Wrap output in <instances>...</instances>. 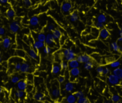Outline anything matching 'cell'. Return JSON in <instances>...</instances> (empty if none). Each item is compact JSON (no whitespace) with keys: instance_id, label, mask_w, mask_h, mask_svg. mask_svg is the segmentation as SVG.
<instances>
[{"instance_id":"44","label":"cell","mask_w":122,"mask_h":103,"mask_svg":"<svg viewBox=\"0 0 122 103\" xmlns=\"http://www.w3.org/2000/svg\"><path fill=\"white\" fill-rule=\"evenodd\" d=\"M27 82H31L32 83L33 81V75H32V74L29 73L28 74V75H27Z\"/></svg>"},{"instance_id":"39","label":"cell","mask_w":122,"mask_h":103,"mask_svg":"<svg viewBox=\"0 0 122 103\" xmlns=\"http://www.w3.org/2000/svg\"><path fill=\"white\" fill-rule=\"evenodd\" d=\"M20 81V77L17 76H13L11 79V82L13 83H17Z\"/></svg>"},{"instance_id":"46","label":"cell","mask_w":122,"mask_h":103,"mask_svg":"<svg viewBox=\"0 0 122 103\" xmlns=\"http://www.w3.org/2000/svg\"><path fill=\"white\" fill-rule=\"evenodd\" d=\"M104 70V67L102 66H99L98 67L97 69V72L98 74L100 75H102V73H103Z\"/></svg>"},{"instance_id":"33","label":"cell","mask_w":122,"mask_h":103,"mask_svg":"<svg viewBox=\"0 0 122 103\" xmlns=\"http://www.w3.org/2000/svg\"><path fill=\"white\" fill-rule=\"evenodd\" d=\"M120 64H121V63H120V61L116 60V61H114V62H112V63H110V66L111 67L116 69V68L119 67Z\"/></svg>"},{"instance_id":"36","label":"cell","mask_w":122,"mask_h":103,"mask_svg":"<svg viewBox=\"0 0 122 103\" xmlns=\"http://www.w3.org/2000/svg\"><path fill=\"white\" fill-rule=\"evenodd\" d=\"M74 95H75V97L78 99L80 98L83 97H84V93H83V92L82 91H78L74 93Z\"/></svg>"},{"instance_id":"18","label":"cell","mask_w":122,"mask_h":103,"mask_svg":"<svg viewBox=\"0 0 122 103\" xmlns=\"http://www.w3.org/2000/svg\"><path fill=\"white\" fill-rule=\"evenodd\" d=\"M66 103H76L77 101V98L75 97L73 94H69L64 100Z\"/></svg>"},{"instance_id":"20","label":"cell","mask_w":122,"mask_h":103,"mask_svg":"<svg viewBox=\"0 0 122 103\" xmlns=\"http://www.w3.org/2000/svg\"><path fill=\"white\" fill-rule=\"evenodd\" d=\"M75 89V86L72 82H68L64 85V89L68 93H71Z\"/></svg>"},{"instance_id":"56","label":"cell","mask_w":122,"mask_h":103,"mask_svg":"<svg viewBox=\"0 0 122 103\" xmlns=\"http://www.w3.org/2000/svg\"><path fill=\"white\" fill-rule=\"evenodd\" d=\"M119 47H120V52L122 53V42L121 43L120 45H119Z\"/></svg>"},{"instance_id":"54","label":"cell","mask_w":122,"mask_h":103,"mask_svg":"<svg viewBox=\"0 0 122 103\" xmlns=\"http://www.w3.org/2000/svg\"><path fill=\"white\" fill-rule=\"evenodd\" d=\"M119 35H120V36H122V26L121 27H120V29H119Z\"/></svg>"},{"instance_id":"48","label":"cell","mask_w":122,"mask_h":103,"mask_svg":"<svg viewBox=\"0 0 122 103\" xmlns=\"http://www.w3.org/2000/svg\"><path fill=\"white\" fill-rule=\"evenodd\" d=\"M110 69H108V67H105V68H104V70H103V73H102V75H107L110 73Z\"/></svg>"},{"instance_id":"3","label":"cell","mask_w":122,"mask_h":103,"mask_svg":"<svg viewBox=\"0 0 122 103\" xmlns=\"http://www.w3.org/2000/svg\"><path fill=\"white\" fill-rule=\"evenodd\" d=\"M45 44V45L50 46L51 48L55 47L57 46V42H56L52 33H48L46 35Z\"/></svg>"},{"instance_id":"37","label":"cell","mask_w":122,"mask_h":103,"mask_svg":"<svg viewBox=\"0 0 122 103\" xmlns=\"http://www.w3.org/2000/svg\"><path fill=\"white\" fill-rule=\"evenodd\" d=\"M76 103H89V101H88V100L86 98L83 97L77 99Z\"/></svg>"},{"instance_id":"25","label":"cell","mask_w":122,"mask_h":103,"mask_svg":"<svg viewBox=\"0 0 122 103\" xmlns=\"http://www.w3.org/2000/svg\"><path fill=\"white\" fill-rule=\"evenodd\" d=\"M37 41H39L43 42H45V39H46V35L43 32H41V33H38L36 35V36Z\"/></svg>"},{"instance_id":"6","label":"cell","mask_w":122,"mask_h":103,"mask_svg":"<svg viewBox=\"0 0 122 103\" xmlns=\"http://www.w3.org/2000/svg\"><path fill=\"white\" fill-rule=\"evenodd\" d=\"M80 73H81V71L78 67L70 69V70H69L70 82H75L79 75H80Z\"/></svg>"},{"instance_id":"45","label":"cell","mask_w":122,"mask_h":103,"mask_svg":"<svg viewBox=\"0 0 122 103\" xmlns=\"http://www.w3.org/2000/svg\"><path fill=\"white\" fill-rule=\"evenodd\" d=\"M33 86L32 85V84H29L28 85H27V88H26V92L27 93H30V92L32 91V90H33Z\"/></svg>"},{"instance_id":"60","label":"cell","mask_w":122,"mask_h":103,"mask_svg":"<svg viewBox=\"0 0 122 103\" xmlns=\"http://www.w3.org/2000/svg\"><path fill=\"white\" fill-rule=\"evenodd\" d=\"M15 0H9L10 2H13V1H14Z\"/></svg>"},{"instance_id":"7","label":"cell","mask_w":122,"mask_h":103,"mask_svg":"<svg viewBox=\"0 0 122 103\" xmlns=\"http://www.w3.org/2000/svg\"><path fill=\"white\" fill-rule=\"evenodd\" d=\"M20 28V24L17 21H13L10 24L9 29L12 33H17L19 31Z\"/></svg>"},{"instance_id":"40","label":"cell","mask_w":122,"mask_h":103,"mask_svg":"<svg viewBox=\"0 0 122 103\" xmlns=\"http://www.w3.org/2000/svg\"><path fill=\"white\" fill-rule=\"evenodd\" d=\"M43 51H44V52L45 54H49L51 52V48L50 47V46L46 45V46H45L44 47Z\"/></svg>"},{"instance_id":"15","label":"cell","mask_w":122,"mask_h":103,"mask_svg":"<svg viewBox=\"0 0 122 103\" xmlns=\"http://www.w3.org/2000/svg\"><path fill=\"white\" fill-rule=\"evenodd\" d=\"M27 87V82L25 80H20L17 83V87L18 89L22 91H25Z\"/></svg>"},{"instance_id":"22","label":"cell","mask_w":122,"mask_h":103,"mask_svg":"<svg viewBox=\"0 0 122 103\" xmlns=\"http://www.w3.org/2000/svg\"><path fill=\"white\" fill-rule=\"evenodd\" d=\"M61 68L60 64H57V63H55L53 64L52 67V70H51V72L52 73L54 74V75H57L58 74L61 72Z\"/></svg>"},{"instance_id":"32","label":"cell","mask_w":122,"mask_h":103,"mask_svg":"<svg viewBox=\"0 0 122 103\" xmlns=\"http://www.w3.org/2000/svg\"><path fill=\"white\" fill-rule=\"evenodd\" d=\"M15 56H18L21 58H25L26 56V52L22 50H15Z\"/></svg>"},{"instance_id":"47","label":"cell","mask_w":122,"mask_h":103,"mask_svg":"<svg viewBox=\"0 0 122 103\" xmlns=\"http://www.w3.org/2000/svg\"><path fill=\"white\" fill-rule=\"evenodd\" d=\"M64 81H65V77L63 76H60L58 79V83L62 84L63 83H64Z\"/></svg>"},{"instance_id":"34","label":"cell","mask_w":122,"mask_h":103,"mask_svg":"<svg viewBox=\"0 0 122 103\" xmlns=\"http://www.w3.org/2000/svg\"><path fill=\"white\" fill-rule=\"evenodd\" d=\"M93 67V63L91 61L86 62L84 64V68L87 70H89Z\"/></svg>"},{"instance_id":"14","label":"cell","mask_w":122,"mask_h":103,"mask_svg":"<svg viewBox=\"0 0 122 103\" xmlns=\"http://www.w3.org/2000/svg\"><path fill=\"white\" fill-rule=\"evenodd\" d=\"M32 46H33V48L34 50H35L36 51H38L40 49L44 48L45 46V42H41L36 40L34 42Z\"/></svg>"},{"instance_id":"28","label":"cell","mask_w":122,"mask_h":103,"mask_svg":"<svg viewBox=\"0 0 122 103\" xmlns=\"http://www.w3.org/2000/svg\"><path fill=\"white\" fill-rule=\"evenodd\" d=\"M91 33L93 36V37L95 38H98V37H99V34H100V29L97 28L96 27H92L91 29Z\"/></svg>"},{"instance_id":"63","label":"cell","mask_w":122,"mask_h":103,"mask_svg":"<svg viewBox=\"0 0 122 103\" xmlns=\"http://www.w3.org/2000/svg\"><path fill=\"white\" fill-rule=\"evenodd\" d=\"M54 103H59V102H55Z\"/></svg>"},{"instance_id":"50","label":"cell","mask_w":122,"mask_h":103,"mask_svg":"<svg viewBox=\"0 0 122 103\" xmlns=\"http://www.w3.org/2000/svg\"><path fill=\"white\" fill-rule=\"evenodd\" d=\"M65 41H66V38H65V37L64 36H61V38L60 39V45H63V44H64V42H65Z\"/></svg>"},{"instance_id":"35","label":"cell","mask_w":122,"mask_h":103,"mask_svg":"<svg viewBox=\"0 0 122 103\" xmlns=\"http://www.w3.org/2000/svg\"><path fill=\"white\" fill-rule=\"evenodd\" d=\"M60 66L61 68L63 70H66L68 67H69V64L66 61H63L61 63H60Z\"/></svg>"},{"instance_id":"59","label":"cell","mask_w":122,"mask_h":103,"mask_svg":"<svg viewBox=\"0 0 122 103\" xmlns=\"http://www.w3.org/2000/svg\"><path fill=\"white\" fill-rule=\"evenodd\" d=\"M32 1H35V2H38V1H40V0H32Z\"/></svg>"},{"instance_id":"21","label":"cell","mask_w":122,"mask_h":103,"mask_svg":"<svg viewBox=\"0 0 122 103\" xmlns=\"http://www.w3.org/2000/svg\"><path fill=\"white\" fill-rule=\"evenodd\" d=\"M79 62L75 58V59L72 60L71 61H69L68 62L69 64V67L70 69H73V68H77L79 66Z\"/></svg>"},{"instance_id":"58","label":"cell","mask_w":122,"mask_h":103,"mask_svg":"<svg viewBox=\"0 0 122 103\" xmlns=\"http://www.w3.org/2000/svg\"><path fill=\"white\" fill-rule=\"evenodd\" d=\"M1 62H2V57H1V56H0V64L1 63Z\"/></svg>"},{"instance_id":"8","label":"cell","mask_w":122,"mask_h":103,"mask_svg":"<svg viewBox=\"0 0 122 103\" xmlns=\"http://www.w3.org/2000/svg\"><path fill=\"white\" fill-rule=\"evenodd\" d=\"M110 32L107 28L104 27L100 30V34H99V38L102 40H106L109 37Z\"/></svg>"},{"instance_id":"51","label":"cell","mask_w":122,"mask_h":103,"mask_svg":"<svg viewBox=\"0 0 122 103\" xmlns=\"http://www.w3.org/2000/svg\"><path fill=\"white\" fill-rule=\"evenodd\" d=\"M9 2V0H0V4H7Z\"/></svg>"},{"instance_id":"43","label":"cell","mask_w":122,"mask_h":103,"mask_svg":"<svg viewBox=\"0 0 122 103\" xmlns=\"http://www.w3.org/2000/svg\"><path fill=\"white\" fill-rule=\"evenodd\" d=\"M21 64H22V63H17L14 64V70L16 72L20 71V69H21Z\"/></svg>"},{"instance_id":"24","label":"cell","mask_w":122,"mask_h":103,"mask_svg":"<svg viewBox=\"0 0 122 103\" xmlns=\"http://www.w3.org/2000/svg\"><path fill=\"white\" fill-rule=\"evenodd\" d=\"M97 21H98V22L104 23H106L107 21V18L106 14H103V13H101V14H100L98 15L97 18Z\"/></svg>"},{"instance_id":"13","label":"cell","mask_w":122,"mask_h":103,"mask_svg":"<svg viewBox=\"0 0 122 103\" xmlns=\"http://www.w3.org/2000/svg\"><path fill=\"white\" fill-rule=\"evenodd\" d=\"M23 58L19 57L18 56H14L12 57L8 60V63L9 64H15L17 63H23Z\"/></svg>"},{"instance_id":"55","label":"cell","mask_w":122,"mask_h":103,"mask_svg":"<svg viewBox=\"0 0 122 103\" xmlns=\"http://www.w3.org/2000/svg\"><path fill=\"white\" fill-rule=\"evenodd\" d=\"M103 103H113L112 101L111 100H106L104 101Z\"/></svg>"},{"instance_id":"64","label":"cell","mask_w":122,"mask_h":103,"mask_svg":"<svg viewBox=\"0 0 122 103\" xmlns=\"http://www.w3.org/2000/svg\"><path fill=\"white\" fill-rule=\"evenodd\" d=\"M1 53V50H0V54Z\"/></svg>"},{"instance_id":"19","label":"cell","mask_w":122,"mask_h":103,"mask_svg":"<svg viewBox=\"0 0 122 103\" xmlns=\"http://www.w3.org/2000/svg\"><path fill=\"white\" fill-rule=\"evenodd\" d=\"M11 40L9 37H5L2 40V46L4 48H9L10 46H11Z\"/></svg>"},{"instance_id":"27","label":"cell","mask_w":122,"mask_h":103,"mask_svg":"<svg viewBox=\"0 0 122 103\" xmlns=\"http://www.w3.org/2000/svg\"><path fill=\"white\" fill-rule=\"evenodd\" d=\"M110 47L112 50L114 52H120V47H119V45L117 42H112L110 44Z\"/></svg>"},{"instance_id":"42","label":"cell","mask_w":122,"mask_h":103,"mask_svg":"<svg viewBox=\"0 0 122 103\" xmlns=\"http://www.w3.org/2000/svg\"><path fill=\"white\" fill-rule=\"evenodd\" d=\"M95 26L97 28H98V29H100V30L104 27V23H100V22H98V21H97V22L95 23Z\"/></svg>"},{"instance_id":"2","label":"cell","mask_w":122,"mask_h":103,"mask_svg":"<svg viewBox=\"0 0 122 103\" xmlns=\"http://www.w3.org/2000/svg\"><path fill=\"white\" fill-rule=\"evenodd\" d=\"M62 54H63V56L65 60L67 61V62L76 58V54L75 53V51L71 48H68L63 50Z\"/></svg>"},{"instance_id":"16","label":"cell","mask_w":122,"mask_h":103,"mask_svg":"<svg viewBox=\"0 0 122 103\" xmlns=\"http://www.w3.org/2000/svg\"><path fill=\"white\" fill-rule=\"evenodd\" d=\"M52 33L54 38L55 40H56V42H57V41L59 42L60 39L62 35L61 32L60 31V30H59L58 29H56L52 32Z\"/></svg>"},{"instance_id":"31","label":"cell","mask_w":122,"mask_h":103,"mask_svg":"<svg viewBox=\"0 0 122 103\" xmlns=\"http://www.w3.org/2000/svg\"><path fill=\"white\" fill-rule=\"evenodd\" d=\"M25 95H26V93L25 92V91L18 89L15 93V96L18 98H21L24 97Z\"/></svg>"},{"instance_id":"41","label":"cell","mask_w":122,"mask_h":103,"mask_svg":"<svg viewBox=\"0 0 122 103\" xmlns=\"http://www.w3.org/2000/svg\"><path fill=\"white\" fill-rule=\"evenodd\" d=\"M23 4L26 7H30L32 5V0H23Z\"/></svg>"},{"instance_id":"57","label":"cell","mask_w":122,"mask_h":103,"mask_svg":"<svg viewBox=\"0 0 122 103\" xmlns=\"http://www.w3.org/2000/svg\"><path fill=\"white\" fill-rule=\"evenodd\" d=\"M2 88H1V87H0V94L2 93Z\"/></svg>"},{"instance_id":"4","label":"cell","mask_w":122,"mask_h":103,"mask_svg":"<svg viewBox=\"0 0 122 103\" xmlns=\"http://www.w3.org/2000/svg\"><path fill=\"white\" fill-rule=\"evenodd\" d=\"M73 5L71 4V2L69 1H64L61 4V11L64 14H68L71 10H72Z\"/></svg>"},{"instance_id":"9","label":"cell","mask_w":122,"mask_h":103,"mask_svg":"<svg viewBox=\"0 0 122 103\" xmlns=\"http://www.w3.org/2000/svg\"><path fill=\"white\" fill-rule=\"evenodd\" d=\"M31 66L28 63L23 62L21 64V69L20 72L23 73H31Z\"/></svg>"},{"instance_id":"29","label":"cell","mask_w":122,"mask_h":103,"mask_svg":"<svg viewBox=\"0 0 122 103\" xmlns=\"http://www.w3.org/2000/svg\"><path fill=\"white\" fill-rule=\"evenodd\" d=\"M79 19V15L77 13L76 11L73 12L70 14V21L72 22H75V21H77Z\"/></svg>"},{"instance_id":"61","label":"cell","mask_w":122,"mask_h":103,"mask_svg":"<svg viewBox=\"0 0 122 103\" xmlns=\"http://www.w3.org/2000/svg\"><path fill=\"white\" fill-rule=\"evenodd\" d=\"M122 103V101H119V102H117V103Z\"/></svg>"},{"instance_id":"1","label":"cell","mask_w":122,"mask_h":103,"mask_svg":"<svg viewBox=\"0 0 122 103\" xmlns=\"http://www.w3.org/2000/svg\"><path fill=\"white\" fill-rule=\"evenodd\" d=\"M61 95V91L60 89L59 85L58 82H56L51 86L50 90V95L53 100H56L60 97Z\"/></svg>"},{"instance_id":"49","label":"cell","mask_w":122,"mask_h":103,"mask_svg":"<svg viewBox=\"0 0 122 103\" xmlns=\"http://www.w3.org/2000/svg\"><path fill=\"white\" fill-rule=\"evenodd\" d=\"M5 33V30L3 27H0V36L4 35Z\"/></svg>"},{"instance_id":"53","label":"cell","mask_w":122,"mask_h":103,"mask_svg":"<svg viewBox=\"0 0 122 103\" xmlns=\"http://www.w3.org/2000/svg\"><path fill=\"white\" fill-rule=\"evenodd\" d=\"M66 93H67V91L65 90V89H64V90L62 91L61 93V95H66Z\"/></svg>"},{"instance_id":"26","label":"cell","mask_w":122,"mask_h":103,"mask_svg":"<svg viewBox=\"0 0 122 103\" xmlns=\"http://www.w3.org/2000/svg\"><path fill=\"white\" fill-rule=\"evenodd\" d=\"M122 100V98L119 94H113L111 97V98L110 100L112 101L113 103H116L117 102H119V101H121Z\"/></svg>"},{"instance_id":"38","label":"cell","mask_w":122,"mask_h":103,"mask_svg":"<svg viewBox=\"0 0 122 103\" xmlns=\"http://www.w3.org/2000/svg\"><path fill=\"white\" fill-rule=\"evenodd\" d=\"M47 29H48V30L50 31V32H52L55 29H56V26H55L54 24L52 23H51L48 24V25H47Z\"/></svg>"},{"instance_id":"23","label":"cell","mask_w":122,"mask_h":103,"mask_svg":"<svg viewBox=\"0 0 122 103\" xmlns=\"http://www.w3.org/2000/svg\"><path fill=\"white\" fill-rule=\"evenodd\" d=\"M113 74H114V75L117 76L119 79L120 80V81H122V69L120 67L116 68L113 70Z\"/></svg>"},{"instance_id":"30","label":"cell","mask_w":122,"mask_h":103,"mask_svg":"<svg viewBox=\"0 0 122 103\" xmlns=\"http://www.w3.org/2000/svg\"><path fill=\"white\" fill-rule=\"evenodd\" d=\"M6 15L10 19H11V18H13L15 15V11L13 9V8H10L9 9L7 10V12H6Z\"/></svg>"},{"instance_id":"5","label":"cell","mask_w":122,"mask_h":103,"mask_svg":"<svg viewBox=\"0 0 122 103\" xmlns=\"http://www.w3.org/2000/svg\"><path fill=\"white\" fill-rule=\"evenodd\" d=\"M107 82L109 84L113 86L120 85V80L114 74H111L107 76Z\"/></svg>"},{"instance_id":"12","label":"cell","mask_w":122,"mask_h":103,"mask_svg":"<svg viewBox=\"0 0 122 103\" xmlns=\"http://www.w3.org/2000/svg\"><path fill=\"white\" fill-rule=\"evenodd\" d=\"M40 23V19L37 15H33L29 19V24L32 27H36Z\"/></svg>"},{"instance_id":"10","label":"cell","mask_w":122,"mask_h":103,"mask_svg":"<svg viewBox=\"0 0 122 103\" xmlns=\"http://www.w3.org/2000/svg\"><path fill=\"white\" fill-rule=\"evenodd\" d=\"M76 60H77L79 63H86V62L91 61V56H88V55L87 54H81L77 56Z\"/></svg>"},{"instance_id":"52","label":"cell","mask_w":122,"mask_h":103,"mask_svg":"<svg viewBox=\"0 0 122 103\" xmlns=\"http://www.w3.org/2000/svg\"><path fill=\"white\" fill-rule=\"evenodd\" d=\"M117 42L119 43H122V36H120L119 38L117 39Z\"/></svg>"},{"instance_id":"62","label":"cell","mask_w":122,"mask_h":103,"mask_svg":"<svg viewBox=\"0 0 122 103\" xmlns=\"http://www.w3.org/2000/svg\"><path fill=\"white\" fill-rule=\"evenodd\" d=\"M41 1H42V2H44V1H46V0H41Z\"/></svg>"},{"instance_id":"17","label":"cell","mask_w":122,"mask_h":103,"mask_svg":"<svg viewBox=\"0 0 122 103\" xmlns=\"http://www.w3.org/2000/svg\"><path fill=\"white\" fill-rule=\"evenodd\" d=\"M33 98L38 102H42L45 100V95L42 93H36L33 95Z\"/></svg>"},{"instance_id":"11","label":"cell","mask_w":122,"mask_h":103,"mask_svg":"<svg viewBox=\"0 0 122 103\" xmlns=\"http://www.w3.org/2000/svg\"><path fill=\"white\" fill-rule=\"evenodd\" d=\"M27 52L28 53L29 57L32 59L35 60H39V56H38L36 51L33 48H28V50H27Z\"/></svg>"}]
</instances>
